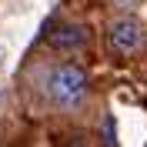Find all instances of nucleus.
Returning <instances> with one entry per match:
<instances>
[{
  "mask_svg": "<svg viewBox=\"0 0 147 147\" xmlns=\"http://www.w3.org/2000/svg\"><path fill=\"white\" fill-rule=\"evenodd\" d=\"M87 70L80 64H57L54 70L47 74V97L57 104V107H80L84 97H87Z\"/></svg>",
  "mask_w": 147,
  "mask_h": 147,
  "instance_id": "1",
  "label": "nucleus"
},
{
  "mask_svg": "<svg viewBox=\"0 0 147 147\" xmlns=\"http://www.w3.org/2000/svg\"><path fill=\"white\" fill-rule=\"evenodd\" d=\"M110 44H114V50H120V54H130L134 47H140V40H144V34H140V24L137 20H114L110 24Z\"/></svg>",
  "mask_w": 147,
  "mask_h": 147,
  "instance_id": "2",
  "label": "nucleus"
},
{
  "mask_svg": "<svg viewBox=\"0 0 147 147\" xmlns=\"http://www.w3.org/2000/svg\"><path fill=\"white\" fill-rule=\"evenodd\" d=\"M47 40L57 50H77V47L87 44V27H80V24H60V27L47 30Z\"/></svg>",
  "mask_w": 147,
  "mask_h": 147,
  "instance_id": "3",
  "label": "nucleus"
}]
</instances>
